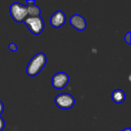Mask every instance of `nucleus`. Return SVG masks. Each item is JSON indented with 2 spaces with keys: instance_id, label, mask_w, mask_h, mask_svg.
Instances as JSON below:
<instances>
[{
  "instance_id": "obj_1",
  "label": "nucleus",
  "mask_w": 131,
  "mask_h": 131,
  "mask_svg": "<svg viewBox=\"0 0 131 131\" xmlns=\"http://www.w3.org/2000/svg\"><path fill=\"white\" fill-rule=\"evenodd\" d=\"M47 63V58L44 53H38L36 54L28 62L26 72L27 74L30 77L37 76L41 70L44 68Z\"/></svg>"
},
{
  "instance_id": "obj_2",
  "label": "nucleus",
  "mask_w": 131,
  "mask_h": 131,
  "mask_svg": "<svg viewBox=\"0 0 131 131\" xmlns=\"http://www.w3.org/2000/svg\"><path fill=\"white\" fill-rule=\"evenodd\" d=\"M10 15L12 19L17 22H24L28 17L27 7L19 2H14L9 8Z\"/></svg>"
},
{
  "instance_id": "obj_3",
  "label": "nucleus",
  "mask_w": 131,
  "mask_h": 131,
  "mask_svg": "<svg viewBox=\"0 0 131 131\" xmlns=\"http://www.w3.org/2000/svg\"><path fill=\"white\" fill-rule=\"evenodd\" d=\"M24 23L28 27L29 31L34 35L41 34L45 28V23L41 16L38 17H27Z\"/></svg>"
},
{
  "instance_id": "obj_4",
  "label": "nucleus",
  "mask_w": 131,
  "mask_h": 131,
  "mask_svg": "<svg viewBox=\"0 0 131 131\" xmlns=\"http://www.w3.org/2000/svg\"><path fill=\"white\" fill-rule=\"evenodd\" d=\"M54 102L57 107L63 110H68L73 107L75 104V100L72 95L67 93L60 94L56 96Z\"/></svg>"
},
{
  "instance_id": "obj_5",
  "label": "nucleus",
  "mask_w": 131,
  "mask_h": 131,
  "mask_svg": "<svg viewBox=\"0 0 131 131\" xmlns=\"http://www.w3.org/2000/svg\"><path fill=\"white\" fill-rule=\"evenodd\" d=\"M69 81V77L65 72H58L53 75L51 84L54 88L61 90L65 88Z\"/></svg>"
},
{
  "instance_id": "obj_6",
  "label": "nucleus",
  "mask_w": 131,
  "mask_h": 131,
  "mask_svg": "<svg viewBox=\"0 0 131 131\" xmlns=\"http://www.w3.org/2000/svg\"><path fill=\"white\" fill-rule=\"evenodd\" d=\"M66 22V15L65 14L61 11H56L50 18V24L52 27L55 28H58L62 27Z\"/></svg>"
},
{
  "instance_id": "obj_7",
  "label": "nucleus",
  "mask_w": 131,
  "mask_h": 131,
  "mask_svg": "<svg viewBox=\"0 0 131 131\" xmlns=\"http://www.w3.org/2000/svg\"><path fill=\"white\" fill-rule=\"evenodd\" d=\"M70 23L72 25L73 28L77 29L78 31H84L87 27V22L85 21V18L80 15H73L71 17Z\"/></svg>"
},
{
  "instance_id": "obj_8",
  "label": "nucleus",
  "mask_w": 131,
  "mask_h": 131,
  "mask_svg": "<svg viewBox=\"0 0 131 131\" xmlns=\"http://www.w3.org/2000/svg\"><path fill=\"white\" fill-rule=\"evenodd\" d=\"M125 98H126L125 93L122 90H121V89L115 90L112 93V94H111V99L116 104H121V103H123L125 101Z\"/></svg>"
},
{
  "instance_id": "obj_9",
  "label": "nucleus",
  "mask_w": 131,
  "mask_h": 131,
  "mask_svg": "<svg viewBox=\"0 0 131 131\" xmlns=\"http://www.w3.org/2000/svg\"><path fill=\"white\" fill-rule=\"evenodd\" d=\"M27 12L28 17H38L40 16L41 9L37 5H27Z\"/></svg>"
},
{
  "instance_id": "obj_10",
  "label": "nucleus",
  "mask_w": 131,
  "mask_h": 131,
  "mask_svg": "<svg viewBox=\"0 0 131 131\" xmlns=\"http://www.w3.org/2000/svg\"><path fill=\"white\" fill-rule=\"evenodd\" d=\"M130 38H131V32L130 31H129V32H127V33L126 34V35L124 36V40H125V41H126L128 45H130L131 44Z\"/></svg>"
},
{
  "instance_id": "obj_11",
  "label": "nucleus",
  "mask_w": 131,
  "mask_h": 131,
  "mask_svg": "<svg viewBox=\"0 0 131 131\" xmlns=\"http://www.w3.org/2000/svg\"><path fill=\"white\" fill-rule=\"evenodd\" d=\"M8 48H9V49H10L12 51H16L18 50V48H17L16 45H15V44H14V43H11V44H9Z\"/></svg>"
},
{
  "instance_id": "obj_12",
  "label": "nucleus",
  "mask_w": 131,
  "mask_h": 131,
  "mask_svg": "<svg viewBox=\"0 0 131 131\" xmlns=\"http://www.w3.org/2000/svg\"><path fill=\"white\" fill-rule=\"evenodd\" d=\"M4 128H5V121L3 120L2 117H0V131H2Z\"/></svg>"
},
{
  "instance_id": "obj_13",
  "label": "nucleus",
  "mask_w": 131,
  "mask_h": 131,
  "mask_svg": "<svg viewBox=\"0 0 131 131\" xmlns=\"http://www.w3.org/2000/svg\"><path fill=\"white\" fill-rule=\"evenodd\" d=\"M4 111V104L3 103L0 101V115L3 113Z\"/></svg>"
},
{
  "instance_id": "obj_14",
  "label": "nucleus",
  "mask_w": 131,
  "mask_h": 131,
  "mask_svg": "<svg viewBox=\"0 0 131 131\" xmlns=\"http://www.w3.org/2000/svg\"><path fill=\"white\" fill-rule=\"evenodd\" d=\"M26 3H27V5H34L35 3V0H32V1H26Z\"/></svg>"
},
{
  "instance_id": "obj_15",
  "label": "nucleus",
  "mask_w": 131,
  "mask_h": 131,
  "mask_svg": "<svg viewBox=\"0 0 131 131\" xmlns=\"http://www.w3.org/2000/svg\"><path fill=\"white\" fill-rule=\"evenodd\" d=\"M121 131H130V128L128 127V128H126V129H124V130H123Z\"/></svg>"
}]
</instances>
